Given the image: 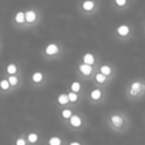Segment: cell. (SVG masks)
<instances>
[{
  "mask_svg": "<svg viewBox=\"0 0 145 145\" xmlns=\"http://www.w3.org/2000/svg\"><path fill=\"white\" fill-rule=\"evenodd\" d=\"M16 71H17V67L15 64H9L7 66V72L9 74H15Z\"/></svg>",
  "mask_w": 145,
  "mask_h": 145,
  "instance_id": "cell-16",
  "label": "cell"
},
{
  "mask_svg": "<svg viewBox=\"0 0 145 145\" xmlns=\"http://www.w3.org/2000/svg\"><path fill=\"white\" fill-rule=\"evenodd\" d=\"M16 145H26V142L23 138H18L16 140Z\"/></svg>",
  "mask_w": 145,
  "mask_h": 145,
  "instance_id": "cell-24",
  "label": "cell"
},
{
  "mask_svg": "<svg viewBox=\"0 0 145 145\" xmlns=\"http://www.w3.org/2000/svg\"><path fill=\"white\" fill-rule=\"evenodd\" d=\"M15 20H16L17 23H23L25 21V14L23 12L17 13L16 17H15Z\"/></svg>",
  "mask_w": 145,
  "mask_h": 145,
  "instance_id": "cell-14",
  "label": "cell"
},
{
  "mask_svg": "<svg viewBox=\"0 0 145 145\" xmlns=\"http://www.w3.org/2000/svg\"><path fill=\"white\" fill-rule=\"evenodd\" d=\"M83 61H85V63L91 65L95 62V57H93V55L91 54V53H87V54H85V56H83Z\"/></svg>",
  "mask_w": 145,
  "mask_h": 145,
  "instance_id": "cell-9",
  "label": "cell"
},
{
  "mask_svg": "<svg viewBox=\"0 0 145 145\" xmlns=\"http://www.w3.org/2000/svg\"><path fill=\"white\" fill-rule=\"evenodd\" d=\"M58 102L60 105H66L68 102H70L69 100V96L67 94H61L58 97Z\"/></svg>",
  "mask_w": 145,
  "mask_h": 145,
  "instance_id": "cell-8",
  "label": "cell"
},
{
  "mask_svg": "<svg viewBox=\"0 0 145 145\" xmlns=\"http://www.w3.org/2000/svg\"><path fill=\"white\" fill-rule=\"evenodd\" d=\"M62 116L64 118H70L72 117V112L71 110H64L62 112Z\"/></svg>",
  "mask_w": 145,
  "mask_h": 145,
  "instance_id": "cell-22",
  "label": "cell"
},
{
  "mask_svg": "<svg viewBox=\"0 0 145 145\" xmlns=\"http://www.w3.org/2000/svg\"><path fill=\"white\" fill-rule=\"evenodd\" d=\"M71 89H72V91L73 92H79V90H81V84H79V82H74L72 86H71Z\"/></svg>",
  "mask_w": 145,
  "mask_h": 145,
  "instance_id": "cell-17",
  "label": "cell"
},
{
  "mask_svg": "<svg viewBox=\"0 0 145 145\" xmlns=\"http://www.w3.org/2000/svg\"><path fill=\"white\" fill-rule=\"evenodd\" d=\"M28 140L31 143H35L38 140V135L36 133H30V134H28Z\"/></svg>",
  "mask_w": 145,
  "mask_h": 145,
  "instance_id": "cell-18",
  "label": "cell"
},
{
  "mask_svg": "<svg viewBox=\"0 0 145 145\" xmlns=\"http://www.w3.org/2000/svg\"><path fill=\"white\" fill-rule=\"evenodd\" d=\"M101 96V92H100V90H97V89H95L93 91H91V97L92 100H99Z\"/></svg>",
  "mask_w": 145,
  "mask_h": 145,
  "instance_id": "cell-13",
  "label": "cell"
},
{
  "mask_svg": "<svg viewBox=\"0 0 145 145\" xmlns=\"http://www.w3.org/2000/svg\"><path fill=\"white\" fill-rule=\"evenodd\" d=\"M100 72L106 76V75H109V74H110V72H111V69H110V67L107 66V65H104V66H101V67H100Z\"/></svg>",
  "mask_w": 145,
  "mask_h": 145,
  "instance_id": "cell-15",
  "label": "cell"
},
{
  "mask_svg": "<svg viewBox=\"0 0 145 145\" xmlns=\"http://www.w3.org/2000/svg\"><path fill=\"white\" fill-rule=\"evenodd\" d=\"M62 141L58 136H53L49 139V145H61Z\"/></svg>",
  "mask_w": 145,
  "mask_h": 145,
  "instance_id": "cell-11",
  "label": "cell"
},
{
  "mask_svg": "<svg viewBox=\"0 0 145 145\" xmlns=\"http://www.w3.org/2000/svg\"><path fill=\"white\" fill-rule=\"evenodd\" d=\"M95 79H96V81H97L99 83H104V81H105V79H106V77H105V75L102 74V73H99V74H96Z\"/></svg>",
  "mask_w": 145,
  "mask_h": 145,
  "instance_id": "cell-19",
  "label": "cell"
},
{
  "mask_svg": "<svg viewBox=\"0 0 145 145\" xmlns=\"http://www.w3.org/2000/svg\"><path fill=\"white\" fill-rule=\"evenodd\" d=\"M115 3L118 6H124L126 4V0H115Z\"/></svg>",
  "mask_w": 145,
  "mask_h": 145,
  "instance_id": "cell-25",
  "label": "cell"
},
{
  "mask_svg": "<svg viewBox=\"0 0 145 145\" xmlns=\"http://www.w3.org/2000/svg\"><path fill=\"white\" fill-rule=\"evenodd\" d=\"M68 96H69V100H70V102H76L77 100H78V95H77L75 92L69 93Z\"/></svg>",
  "mask_w": 145,
  "mask_h": 145,
  "instance_id": "cell-21",
  "label": "cell"
},
{
  "mask_svg": "<svg viewBox=\"0 0 145 145\" xmlns=\"http://www.w3.org/2000/svg\"><path fill=\"white\" fill-rule=\"evenodd\" d=\"M111 122L113 123V125L115 126H121L123 123V120L119 117V116H112L111 117Z\"/></svg>",
  "mask_w": 145,
  "mask_h": 145,
  "instance_id": "cell-5",
  "label": "cell"
},
{
  "mask_svg": "<svg viewBox=\"0 0 145 145\" xmlns=\"http://www.w3.org/2000/svg\"><path fill=\"white\" fill-rule=\"evenodd\" d=\"M70 145H81V144H79V142H77V141H74V142H72Z\"/></svg>",
  "mask_w": 145,
  "mask_h": 145,
  "instance_id": "cell-26",
  "label": "cell"
},
{
  "mask_svg": "<svg viewBox=\"0 0 145 145\" xmlns=\"http://www.w3.org/2000/svg\"><path fill=\"white\" fill-rule=\"evenodd\" d=\"M25 20L27 22H29V23L34 22V21L36 20V14H35V12L34 11H28V12H26Z\"/></svg>",
  "mask_w": 145,
  "mask_h": 145,
  "instance_id": "cell-7",
  "label": "cell"
},
{
  "mask_svg": "<svg viewBox=\"0 0 145 145\" xmlns=\"http://www.w3.org/2000/svg\"><path fill=\"white\" fill-rule=\"evenodd\" d=\"M9 86H10V83H9L8 80H2L0 82V87L3 90H7L9 88Z\"/></svg>",
  "mask_w": 145,
  "mask_h": 145,
  "instance_id": "cell-20",
  "label": "cell"
},
{
  "mask_svg": "<svg viewBox=\"0 0 145 145\" xmlns=\"http://www.w3.org/2000/svg\"><path fill=\"white\" fill-rule=\"evenodd\" d=\"M8 81H9V83H10V85H12V86H15V85L18 83V79H17V77H15V76H10Z\"/></svg>",
  "mask_w": 145,
  "mask_h": 145,
  "instance_id": "cell-23",
  "label": "cell"
},
{
  "mask_svg": "<svg viewBox=\"0 0 145 145\" xmlns=\"http://www.w3.org/2000/svg\"><path fill=\"white\" fill-rule=\"evenodd\" d=\"M71 118V125H73L74 127H79L82 125V120L79 116H72Z\"/></svg>",
  "mask_w": 145,
  "mask_h": 145,
  "instance_id": "cell-3",
  "label": "cell"
},
{
  "mask_svg": "<svg viewBox=\"0 0 145 145\" xmlns=\"http://www.w3.org/2000/svg\"><path fill=\"white\" fill-rule=\"evenodd\" d=\"M142 89V85L138 82H134L132 85H131V89H130V94L134 96V95H137L138 92H140V90Z\"/></svg>",
  "mask_w": 145,
  "mask_h": 145,
  "instance_id": "cell-1",
  "label": "cell"
},
{
  "mask_svg": "<svg viewBox=\"0 0 145 145\" xmlns=\"http://www.w3.org/2000/svg\"><path fill=\"white\" fill-rule=\"evenodd\" d=\"M79 70H81V72L83 73V75H90L92 69H91V66L90 64L85 63V64H82L79 66Z\"/></svg>",
  "mask_w": 145,
  "mask_h": 145,
  "instance_id": "cell-4",
  "label": "cell"
},
{
  "mask_svg": "<svg viewBox=\"0 0 145 145\" xmlns=\"http://www.w3.org/2000/svg\"><path fill=\"white\" fill-rule=\"evenodd\" d=\"M42 79H43V74L41 72H35L33 74V76H32V80L34 82H36V83L41 82Z\"/></svg>",
  "mask_w": 145,
  "mask_h": 145,
  "instance_id": "cell-12",
  "label": "cell"
},
{
  "mask_svg": "<svg viewBox=\"0 0 145 145\" xmlns=\"http://www.w3.org/2000/svg\"><path fill=\"white\" fill-rule=\"evenodd\" d=\"M117 33L119 34L120 36L124 37L129 33V28L126 26V25H121V26L118 27V29H117Z\"/></svg>",
  "mask_w": 145,
  "mask_h": 145,
  "instance_id": "cell-6",
  "label": "cell"
},
{
  "mask_svg": "<svg viewBox=\"0 0 145 145\" xmlns=\"http://www.w3.org/2000/svg\"><path fill=\"white\" fill-rule=\"evenodd\" d=\"M93 6H95V3L91 0H87L83 3V8L87 11H91V9L93 8Z\"/></svg>",
  "mask_w": 145,
  "mask_h": 145,
  "instance_id": "cell-10",
  "label": "cell"
},
{
  "mask_svg": "<svg viewBox=\"0 0 145 145\" xmlns=\"http://www.w3.org/2000/svg\"><path fill=\"white\" fill-rule=\"evenodd\" d=\"M58 51H59L58 46L54 44H49V45L47 46V48H46V53H47V54H49V55H53V54L57 53Z\"/></svg>",
  "mask_w": 145,
  "mask_h": 145,
  "instance_id": "cell-2",
  "label": "cell"
}]
</instances>
